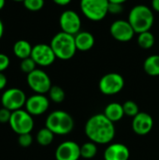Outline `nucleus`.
<instances>
[{"label":"nucleus","instance_id":"2f4dec72","mask_svg":"<svg viewBox=\"0 0 159 160\" xmlns=\"http://www.w3.org/2000/svg\"><path fill=\"white\" fill-rule=\"evenodd\" d=\"M7 82V80L6 75L3 72H0V91L6 87Z\"/></svg>","mask_w":159,"mask_h":160},{"label":"nucleus","instance_id":"5701e85b","mask_svg":"<svg viewBox=\"0 0 159 160\" xmlns=\"http://www.w3.org/2000/svg\"><path fill=\"white\" fill-rule=\"evenodd\" d=\"M97 154V144L93 142H87L81 146V157L85 159H91Z\"/></svg>","mask_w":159,"mask_h":160},{"label":"nucleus","instance_id":"cd10ccee","mask_svg":"<svg viewBox=\"0 0 159 160\" xmlns=\"http://www.w3.org/2000/svg\"><path fill=\"white\" fill-rule=\"evenodd\" d=\"M18 143L21 147L27 148L33 143V137L31 133H26V134H22L19 135L18 138Z\"/></svg>","mask_w":159,"mask_h":160},{"label":"nucleus","instance_id":"a878e982","mask_svg":"<svg viewBox=\"0 0 159 160\" xmlns=\"http://www.w3.org/2000/svg\"><path fill=\"white\" fill-rule=\"evenodd\" d=\"M36 67H37V64H36V62L31 57L22 59L21 61V64H20L21 70L23 73H26V74H29L32 71H34L36 69Z\"/></svg>","mask_w":159,"mask_h":160},{"label":"nucleus","instance_id":"4468645a","mask_svg":"<svg viewBox=\"0 0 159 160\" xmlns=\"http://www.w3.org/2000/svg\"><path fill=\"white\" fill-rule=\"evenodd\" d=\"M81 157V146L73 141L61 142L55 150L56 160H79Z\"/></svg>","mask_w":159,"mask_h":160},{"label":"nucleus","instance_id":"473e14b6","mask_svg":"<svg viewBox=\"0 0 159 160\" xmlns=\"http://www.w3.org/2000/svg\"><path fill=\"white\" fill-rule=\"evenodd\" d=\"M56 5L58 6H67L68 5L72 0H52Z\"/></svg>","mask_w":159,"mask_h":160},{"label":"nucleus","instance_id":"ddd939ff","mask_svg":"<svg viewBox=\"0 0 159 160\" xmlns=\"http://www.w3.org/2000/svg\"><path fill=\"white\" fill-rule=\"evenodd\" d=\"M50 106V101L45 95L35 94L29 97L25 102V110L32 116H38L45 113Z\"/></svg>","mask_w":159,"mask_h":160},{"label":"nucleus","instance_id":"72a5a7b5","mask_svg":"<svg viewBox=\"0 0 159 160\" xmlns=\"http://www.w3.org/2000/svg\"><path fill=\"white\" fill-rule=\"evenodd\" d=\"M152 8L155 11L159 12V0H152Z\"/></svg>","mask_w":159,"mask_h":160},{"label":"nucleus","instance_id":"412c9836","mask_svg":"<svg viewBox=\"0 0 159 160\" xmlns=\"http://www.w3.org/2000/svg\"><path fill=\"white\" fill-rule=\"evenodd\" d=\"M53 139H54V134L46 127L39 129L36 136V140L37 143L41 146L50 145L53 142Z\"/></svg>","mask_w":159,"mask_h":160},{"label":"nucleus","instance_id":"b1692460","mask_svg":"<svg viewBox=\"0 0 159 160\" xmlns=\"http://www.w3.org/2000/svg\"><path fill=\"white\" fill-rule=\"evenodd\" d=\"M48 93H49L50 99L54 103H61L65 100L66 98L65 91L63 90V88H61L58 85H52Z\"/></svg>","mask_w":159,"mask_h":160},{"label":"nucleus","instance_id":"a211bd4d","mask_svg":"<svg viewBox=\"0 0 159 160\" xmlns=\"http://www.w3.org/2000/svg\"><path fill=\"white\" fill-rule=\"evenodd\" d=\"M103 114L112 123L118 122L125 116L123 105L117 102H112L105 107Z\"/></svg>","mask_w":159,"mask_h":160},{"label":"nucleus","instance_id":"9b49d317","mask_svg":"<svg viewBox=\"0 0 159 160\" xmlns=\"http://www.w3.org/2000/svg\"><path fill=\"white\" fill-rule=\"evenodd\" d=\"M31 58L36 62L37 66L49 67L56 59V56L50 44L38 43L33 46Z\"/></svg>","mask_w":159,"mask_h":160},{"label":"nucleus","instance_id":"bb28decb","mask_svg":"<svg viewBox=\"0 0 159 160\" xmlns=\"http://www.w3.org/2000/svg\"><path fill=\"white\" fill-rule=\"evenodd\" d=\"M22 3L26 9L30 11H38L44 7L45 1L44 0H24Z\"/></svg>","mask_w":159,"mask_h":160},{"label":"nucleus","instance_id":"f03ea898","mask_svg":"<svg viewBox=\"0 0 159 160\" xmlns=\"http://www.w3.org/2000/svg\"><path fill=\"white\" fill-rule=\"evenodd\" d=\"M127 21L133 27L135 33L140 34L150 31L155 22V16L152 8L148 6L137 5L130 9Z\"/></svg>","mask_w":159,"mask_h":160},{"label":"nucleus","instance_id":"f8f14e48","mask_svg":"<svg viewBox=\"0 0 159 160\" xmlns=\"http://www.w3.org/2000/svg\"><path fill=\"white\" fill-rule=\"evenodd\" d=\"M110 33L112 37L120 41L127 42L130 41L135 35V31L128 21L126 20H116L114 21L110 27Z\"/></svg>","mask_w":159,"mask_h":160},{"label":"nucleus","instance_id":"1a4fd4ad","mask_svg":"<svg viewBox=\"0 0 159 160\" xmlns=\"http://www.w3.org/2000/svg\"><path fill=\"white\" fill-rule=\"evenodd\" d=\"M26 99V96L22 90L19 88H9L2 94L1 104L3 108L15 112L25 106Z\"/></svg>","mask_w":159,"mask_h":160},{"label":"nucleus","instance_id":"7ed1b4c3","mask_svg":"<svg viewBox=\"0 0 159 160\" xmlns=\"http://www.w3.org/2000/svg\"><path fill=\"white\" fill-rule=\"evenodd\" d=\"M50 45L56 58L60 60L66 61L71 59L75 55L76 51H78L74 36L65 33L63 31L53 36Z\"/></svg>","mask_w":159,"mask_h":160},{"label":"nucleus","instance_id":"20e7f679","mask_svg":"<svg viewBox=\"0 0 159 160\" xmlns=\"http://www.w3.org/2000/svg\"><path fill=\"white\" fill-rule=\"evenodd\" d=\"M45 127L54 135H67L74 128L72 116L65 111H54L51 112L45 121Z\"/></svg>","mask_w":159,"mask_h":160},{"label":"nucleus","instance_id":"6ab92c4d","mask_svg":"<svg viewBox=\"0 0 159 160\" xmlns=\"http://www.w3.org/2000/svg\"><path fill=\"white\" fill-rule=\"evenodd\" d=\"M33 47L31 44L24 39L17 40L13 45V52L15 56L19 59H25L28 57H31Z\"/></svg>","mask_w":159,"mask_h":160},{"label":"nucleus","instance_id":"f257e3e1","mask_svg":"<svg viewBox=\"0 0 159 160\" xmlns=\"http://www.w3.org/2000/svg\"><path fill=\"white\" fill-rule=\"evenodd\" d=\"M84 132L90 142L97 144H109L115 137V127L114 123L103 113H97L87 120Z\"/></svg>","mask_w":159,"mask_h":160},{"label":"nucleus","instance_id":"c85d7f7f","mask_svg":"<svg viewBox=\"0 0 159 160\" xmlns=\"http://www.w3.org/2000/svg\"><path fill=\"white\" fill-rule=\"evenodd\" d=\"M11 113H12L11 111L7 110L6 108H1L0 109V124L9 123Z\"/></svg>","mask_w":159,"mask_h":160},{"label":"nucleus","instance_id":"423d86ee","mask_svg":"<svg viewBox=\"0 0 159 160\" xmlns=\"http://www.w3.org/2000/svg\"><path fill=\"white\" fill-rule=\"evenodd\" d=\"M8 124L11 129L18 135L31 133L34 128L33 116L26 110L22 109L12 112Z\"/></svg>","mask_w":159,"mask_h":160},{"label":"nucleus","instance_id":"c756f323","mask_svg":"<svg viewBox=\"0 0 159 160\" xmlns=\"http://www.w3.org/2000/svg\"><path fill=\"white\" fill-rule=\"evenodd\" d=\"M124 8L122 4H117V3H111L109 5V13L114 14V15H118L121 12H123Z\"/></svg>","mask_w":159,"mask_h":160},{"label":"nucleus","instance_id":"aec40b11","mask_svg":"<svg viewBox=\"0 0 159 160\" xmlns=\"http://www.w3.org/2000/svg\"><path fill=\"white\" fill-rule=\"evenodd\" d=\"M143 69L149 76H153V77L159 76L158 54H153L148 56L143 63Z\"/></svg>","mask_w":159,"mask_h":160},{"label":"nucleus","instance_id":"f704fd0d","mask_svg":"<svg viewBox=\"0 0 159 160\" xmlns=\"http://www.w3.org/2000/svg\"><path fill=\"white\" fill-rule=\"evenodd\" d=\"M3 35H4V24H3V22L0 19V39L2 38Z\"/></svg>","mask_w":159,"mask_h":160},{"label":"nucleus","instance_id":"393cba45","mask_svg":"<svg viewBox=\"0 0 159 160\" xmlns=\"http://www.w3.org/2000/svg\"><path fill=\"white\" fill-rule=\"evenodd\" d=\"M123 108H124L125 115H127L132 118L135 117L140 112L138 104L136 102H134L133 100H127L123 104Z\"/></svg>","mask_w":159,"mask_h":160},{"label":"nucleus","instance_id":"9d476101","mask_svg":"<svg viewBox=\"0 0 159 160\" xmlns=\"http://www.w3.org/2000/svg\"><path fill=\"white\" fill-rule=\"evenodd\" d=\"M59 24L63 32L75 36L81 31L82 20L76 11L72 9H67L60 15Z\"/></svg>","mask_w":159,"mask_h":160},{"label":"nucleus","instance_id":"4c0bfd02","mask_svg":"<svg viewBox=\"0 0 159 160\" xmlns=\"http://www.w3.org/2000/svg\"><path fill=\"white\" fill-rule=\"evenodd\" d=\"M13 1H15V2H23L24 0H13Z\"/></svg>","mask_w":159,"mask_h":160},{"label":"nucleus","instance_id":"0eeeda50","mask_svg":"<svg viewBox=\"0 0 159 160\" xmlns=\"http://www.w3.org/2000/svg\"><path fill=\"white\" fill-rule=\"evenodd\" d=\"M125 86L123 76L116 72L107 73L99 80L98 88L103 95L113 96L120 93Z\"/></svg>","mask_w":159,"mask_h":160},{"label":"nucleus","instance_id":"4be33fe9","mask_svg":"<svg viewBox=\"0 0 159 160\" xmlns=\"http://www.w3.org/2000/svg\"><path fill=\"white\" fill-rule=\"evenodd\" d=\"M138 44L144 50L151 49L155 44V37L150 31L140 33L138 36Z\"/></svg>","mask_w":159,"mask_h":160},{"label":"nucleus","instance_id":"f3484780","mask_svg":"<svg viewBox=\"0 0 159 160\" xmlns=\"http://www.w3.org/2000/svg\"><path fill=\"white\" fill-rule=\"evenodd\" d=\"M74 38L78 51L87 52L91 50L95 45V37L88 31H80L74 36Z\"/></svg>","mask_w":159,"mask_h":160},{"label":"nucleus","instance_id":"7c9ffc66","mask_svg":"<svg viewBox=\"0 0 159 160\" xmlns=\"http://www.w3.org/2000/svg\"><path fill=\"white\" fill-rule=\"evenodd\" d=\"M9 63H10L9 57L5 53L0 52V72H3L4 70H6L8 68Z\"/></svg>","mask_w":159,"mask_h":160},{"label":"nucleus","instance_id":"2eb2a0df","mask_svg":"<svg viewBox=\"0 0 159 160\" xmlns=\"http://www.w3.org/2000/svg\"><path fill=\"white\" fill-rule=\"evenodd\" d=\"M154 127L153 117L147 112H139L132 120V130L140 135L144 136L151 132Z\"/></svg>","mask_w":159,"mask_h":160},{"label":"nucleus","instance_id":"39448f33","mask_svg":"<svg viewBox=\"0 0 159 160\" xmlns=\"http://www.w3.org/2000/svg\"><path fill=\"white\" fill-rule=\"evenodd\" d=\"M109 5V0H81L80 2L82 14L93 22H99L107 16Z\"/></svg>","mask_w":159,"mask_h":160},{"label":"nucleus","instance_id":"dca6fc26","mask_svg":"<svg viewBox=\"0 0 159 160\" xmlns=\"http://www.w3.org/2000/svg\"><path fill=\"white\" fill-rule=\"evenodd\" d=\"M104 160H128L130 151L128 147L123 143H111L104 151Z\"/></svg>","mask_w":159,"mask_h":160},{"label":"nucleus","instance_id":"c9c22d12","mask_svg":"<svg viewBox=\"0 0 159 160\" xmlns=\"http://www.w3.org/2000/svg\"><path fill=\"white\" fill-rule=\"evenodd\" d=\"M111 3H117V4H124L125 2H127V0H109Z\"/></svg>","mask_w":159,"mask_h":160},{"label":"nucleus","instance_id":"e433bc0d","mask_svg":"<svg viewBox=\"0 0 159 160\" xmlns=\"http://www.w3.org/2000/svg\"><path fill=\"white\" fill-rule=\"evenodd\" d=\"M6 4V0H0V10L3 9V8L5 7Z\"/></svg>","mask_w":159,"mask_h":160},{"label":"nucleus","instance_id":"6e6552de","mask_svg":"<svg viewBox=\"0 0 159 160\" xmlns=\"http://www.w3.org/2000/svg\"><path fill=\"white\" fill-rule=\"evenodd\" d=\"M27 84L36 94L45 95L51 89L52 81L49 75L42 69L36 68L31 73L27 74Z\"/></svg>","mask_w":159,"mask_h":160}]
</instances>
